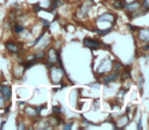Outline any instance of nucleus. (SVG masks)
<instances>
[{
    "label": "nucleus",
    "mask_w": 149,
    "mask_h": 130,
    "mask_svg": "<svg viewBox=\"0 0 149 130\" xmlns=\"http://www.w3.org/2000/svg\"><path fill=\"white\" fill-rule=\"evenodd\" d=\"M0 92H1V94L3 95L5 101L10 100V98H11V87H10L9 85H2Z\"/></svg>",
    "instance_id": "1"
},
{
    "label": "nucleus",
    "mask_w": 149,
    "mask_h": 130,
    "mask_svg": "<svg viewBox=\"0 0 149 130\" xmlns=\"http://www.w3.org/2000/svg\"><path fill=\"white\" fill-rule=\"evenodd\" d=\"M83 44H84V46H86V47H88V48H92V49L100 47V43H98V42L94 41V40H91V39H88V38L84 39Z\"/></svg>",
    "instance_id": "2"
},
{
    "label": "nucleus",
    "mask_w": 149,
    "mask_h": 130,
    "mask_svg": "<svg viewBox=\"0 0 149 130\" xmlns=\"http://www.w3.org/2000/svg\"><path fill=\"white\" fill-rule=\"evenodd\" d=\"M5 47L8 51L12 52V53H17L18 52V46L16 45V44L12 43V42H7V43L5 44Z\"/></svg>",
    "instance_id": "3"
},
{
    "label": "nucleus",
    "mask_w": 149,
    "mask_h": 130,
    "mask_svg": "<svg viewBox=\"0 0 149 130\" xmlns=\"http://www.w3.org/2000/svg\"><path fill=\"white\" fill-rule=\"evenodd\" d=\"M26 114L30 117H35L38 115V113H37V111H36V109H33V107H26Z\"/></svg>",
    "instance_id": "4"
},
{
    "label": "nucleus",
    "mask_w": 149,
    "mask_h": 130,
    "mask_svg": "<svg viewBox=\"0 0 149 130\" xmlns=\"http://www.w3.org/2000/svg\"><path fill=\"white\" fill-rule=\"evenodd\" d=\"M24 28L22 26H20V24H15V26H14V32L16 34H20L22 32H24Z\"/></svg>",
    "instance_id": "5"
},
{
    "label": "nucleus",
    "mask_w": 149,
    "mask_h": 130,
    "mask_svg": "<svg viewBox=\"0 0 149 130\" xmlns=\"http://www.w3.org/2000/svg\"><path fill=\"white\" fill-rule=\"evenodd\" d=\"M116 78H117V73H115V74L106 77V78H104V80H106L107 82H109V81H112V80H114V79H116Z\"/></svg>",
    "instance_id": "6"
},
{
    "label": "nucleus",
    "mask_w": 149,
    "mask_h": 130,
    "mask_svg": "<svg viewBox=\"0 0 149 130\" xmlns=\"http://www.w3.org/2000/svg\"><path fill=\"white\" fill-rule=\"evenodd\" d=\"M36 62L35 61H33V60H31V61H28V62H26V63L24 64V67L26 69H28V68H30V67L33 66V64H35Z\"/></svg>",
    "instance_id": "7"
},
{
    "label": "nucleus",
    "mask_w": 149,
    "mask_h": 130,
    "mask_svg": "<svg viewBox=\"0 0 149 130\" xmlns=\"http://www.w3.org/2000/svg\"><path fill=\"white\" fill-rule=\"evenodd\" d=\"M4 103H5V99H4L3 95L1 94V92H0V108L4 107Z\"/></svg>",
    "instance_id": "8"
},
{
    "label": "nucleus",
    "mask_w": 149,
    "mask_h": 130,
    "mask_svg": "<svg viewBox=\"0 0 149 130\" xmlns=\"http://www.w3.org/2000/svg\"><path fill=\"white\" fill-rule=\"evenodd\" d=\"M44 57H45V53H44V52H42V53H39L38 55L33 56V58H38V59H43Z\"/></svg>",
    "instance_id": "9"
},
{
    "label": "nucleus",
    "mask_w": 149,
    "mask_h": 130,
    "mask_svg": "<svg viewBox=\"0 0 149 130\" xmlns=\"http://www.w3.org/2000/svg\"><path fill=\"white\" fill-rule=\"evenodd\" d=\"M33 9H35V11L36 12H39L40 10H42V8L40 7V4L38 3V4H35V5H33Z\"/></svg>",
    "instance_id": "10"
},
{
    "label": "nucleus",
    "mask_w": 149,
    "mask_h": 130,
    "mask_svg": "<svg viewBox=\"0 0 149 130\" xmlns=\"http://www.w3.org/2000/svg\"><path fill=\"white\" fill-rule=\"evenodd\" d=\"M114 7H115V8H121V7H123V4H122L121 2L117 1V2H115Z\"/></svg>",
    "instance_id": "11"
},
{
    "label": "nucleus",
    "mask_w": 149,
    "mask_h": 130,
    "mask_svg": "<svg viewBox=\"0 0 149 130\" xmlns=\"http://www.w3.org/2000/svg\"><path fill=\"white\" fill-rule=\"evenodd\" d=\"M109 32H111V29H108V30H106V31H97V33L100 34V35H106V34H108Z\"/></svg>",
    "instance_id": "12"
},
{
    "label": "nucleus",
    "mask_w": 149,
    "mask_h": 130,
    "mask_svg": "<svg viewBox=\"0 0 149 130\" xmlns=\"http://www.w3.org/2000/svg\"><path fill=\"white\" fill-rule=\"evenodd\" d=\"M60 111H61V109L59 108V107H57V106L53 107V112L54 113H58V112H60Z\"/></svg>",
    "instance_id": "13"
},
{
    "label": "nucleus",
    "mask_w": 149,
    "mask_h": 130,
    "mask_svg": "<svg viewBox=\"0 0 149 130\" xmlns=\"http://www.w3.org/2000/svg\"><path fill=\"white\" fill-rule=\"evenodd\" d=\"M42 22L44 24V27H46V28H48V27L50 26V22H47V20H42Z\"/></svg>",
    "instance_id": "14"
},
{
    "label": "nucleus",
    "mask_w": 149,
    "mask_h": 130,
    "mask_svg": "<svg viewBox=\"0 0 149 130\" xmlns=\"http://www.w3.org/2000/svg\"><path fill=\"white\" fill-rule=\"evenodd\" d=\"M71 127H72V123H69V124L65 125V126H64V129L68 130V129H70V128H71Z\"/></svg>",
    "instance_id": "15"
},
{
    "label": "nucleus",
    "mask_w": 149,
    "mask_h": 130,
    "mask_svg": "<svg viewBox=\"0 0 149 130\" xmlns=\"http://www.w3.org/2000/svg\"><path fill=\"white\" fill-rule=\"evenodd\" d=\"M9 111H10V109H9V108H8V107H7V108L5 109V113H6V114H7V113L9 112Z\"/></svg>",
    "instance_id": "16"
},
{
    "label": "nucleus",
    "mask_w": 149,
    "mask_h": 130,
    "mask_svg": "<svg viewBox=\"0 0 149 130\" xmlns=\"http://www.w3.org/2000/svg\"><path fill=\"white\" fill-rule=\"evenodd\" d=\"M128 2H132V1H134V0H127Z\"/></svg>",
    "instance_id": "17"
},
{
    "label": "nucleus",
    "mask_w": 149,
    "mask_h": 130,
    "mask_svg": "<svg viewBox=\"0 0 149 130\" xmlns=\"http://www.w3.org/2000/svg\"><path fill=\"white\" fill-rule=\"evenodd\" d=\"M54 1H56V0H54Z\"/></svg>",
    "instance_id": "18"
}]
</instances>
